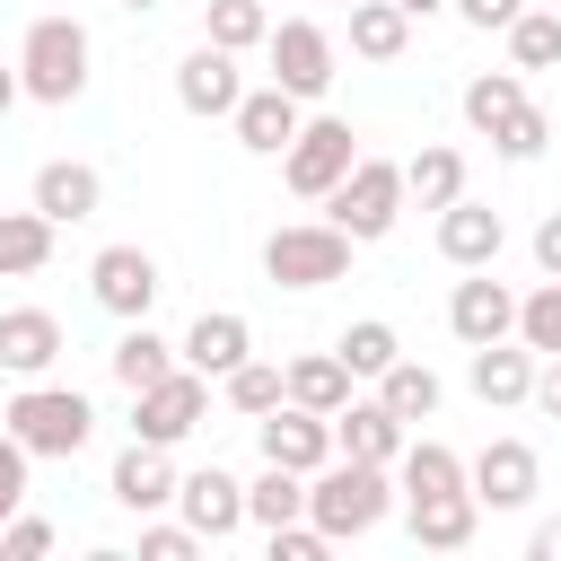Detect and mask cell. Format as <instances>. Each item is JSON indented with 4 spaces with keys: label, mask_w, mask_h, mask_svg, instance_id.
Wrapping results in <instances>:
<instances>
[{
    "label": "cell",
    "mask_w": 561,
    "mask_h": 561,
    "mask_svg": "<svg viewBox=\"0 0 561 561\" xmlns=\"http://www.w3.org/2000/svg\"><path fill=\"white\" fill-rule=\"evenodd\" d=\"M254 447H263V465H289V473H316V465L333 456V421L280 394V403H272V412L254 421Z\"/></svg>",
    "instance_id": "8fae6325"
},
{
    "label": "cell",
    "mask_w": 561,
    "mask_h": 561,
    "mask_svg": "<svg viewBox=\"0 0 561 561\" xmlns=\"http://www.w3.org/2000/svg\"><path fill=\"white\" fill-rule=\"evenodd\" d=\"M228 123H237V149L280 158V149H289V131H298L307 114H298V96H289V88H272V79H263V88H245V96H237V114H228Z\"/></svg>",
    "instance_id": "d6986e66"
},
{
    "label": "cell",
    "mask_w": 561,
    "mask_h": 561,
    "mask_svg": "<svg viewBox=\"0 0 561 561\" xmlns=\"http://www.w3.org/2000/svg\"><path fill=\"white\" fill-rule=\"evenodd\" d=\"M263 53H272V88H289L298 105L333 88V35H324L316 18H272Z\"/></svg>",
    "instance_id": "ba28073f"
},
{
    "label": "cell",
    "mask_w": 561,
    "mask_h": 561,
    "mask_svg": "<svg viewBox=\"0 0 561 561\" xmlns=\"http://www.w3.org/2000/svg\"><path fill=\"white\" fill-rule=\"evenodd\" d=\"M394 9H403V18H430V9H447V0H394Z\"/></svg>",
    "instance_id": "7dc6e473"
},
{
    "label": "cell",
    "mask_w": 561,
    "mask_h": 561,
    "mask_svg": "<svg viewBox=\"0 0 561 561\" xmlns=\"http://www.w3.org/2000/svg\"><path fill=\"white\" fill-rule=\"evenodd\" d=\"M18 96H26V88H18V61H9V70H0V123L18 114Z\"/></svg>",
    "instance_id": "bcb514c9"
},
{
    "label": "cell",
    "mask_w": 561,
    "mask_h": 561,
    "mask_svg": "<svg viewBox=\"0 0 561 561\" xmlns=\"http://www.w3.org/2000/svg\"><path fill=\"white\" fill-rule=\"evenodd\" d=\"M535 263H543V272H552V280H561V210H552V219H543V228H535Z\"/></svg>",
    "instance_id": "7bdbcfd3"
},
{
    "label": "cell",
    "mask_w": 561,
    "mask_h": 561,
    "mask_svg": "<svg viewBox=\"0 0 561 561\" xmlns=\"http://www.w3.org/2000/svg\"><path fill=\"white\" fill-rule=\"evenodd\" d=\"M552 9H561V0H552Z\"/></svg>",
    "instance_id": "f5cc1de1"
},
{
    "label": "cell",
    "mask_w": 561,
    "mask_h": 561,
    "mask_svg": "<svg viewBox=\"0 0 561 561\" xmlns=\"http://www.w3.org/2000/svg\"><path fill=\"white\" fill-rule=\"evenodd\" d=\"M403 44H412V18L394 0H351V53L359 61H403Z\"/></svg>",
    "instance_id": "f546056e"
},
{
    "label": "cell",
    "mask_w": 561,
    "mask_h": 561,
    "mask_svg": "<svg viewBox=\"0 0 561 561\" xmlns=\"http://www.w3.org/2000/svg\"><path fill=\"white\" fill-rule=\"evenodd\" d=\"M333 456H359V465H394V456H403V421H394L377 394H368V403L351 394V403L333 412Z\"/></svg>",
    "instance_id": "7402d4cb"
},
{
    "label": "cell",
    "mask_w": 561,
    "mask_h": 561,
    "mask_svg": "<svg viewBox=\"0 0 561 561\" xmlns=\"http://www.w3.org/2000/svg\"><path fill=\"white\" fill-rule=\"evenodd\" d=\"M114 508H131V517H158L167 500H175V465H167V447H149V438H131L123 456H114Z\"/></svg>",
    "instance_id": "ffe728a7"
},
{
    "label": "cell",
    "mask_w": 561,
    "mask_h": 561,
    "mask_svg": "<svg viewBox=\"0 0 561 561\" xmlns=\"http://www.w3.org/2000/svg\"><path fill=\"white\" fill-rule=\"evenodd\" d=\"M403 517H412L421 552H465L473 526H482V500L473 491H430V500H403Z\"/></svg>",
    "instance_id": "603a6c76"
},
{
    "label": "cell",
    "mask_w": 561,
    "mask_h": 561,
    "mask_svg": "<svg viewBox=\"0 0 561 561\" xmlns=\"http://www.w3.org/2000/svg\"><path fill=\"white\" fill-rule=\"evenodd\" d=\"M0 552H9V561H44V552H53V526H44V517H26V508H18V517H9V526H0Z\"/></svg>",
    "instance_id": "ab89813d"
},
{
    "label": "cell",
    "mask_w": 561,
    "mask_h": 561,
    "mask_svg": "<svg viewBox=\"0 0 561 561\" xmlns=\"http://www.w3.org/2000/svg\"><path fill=\"white\" fill-rule=\"evenodd\" d=\"M535 561H561V517H552V526H535Z\"/></svg>",
    "instance_id": "f6af8a7d"
},
{
    "label": "cell",
    "mask_w": 561,
    "mask_h": 561,
    "mask_svg": "<svg viewBox=\"0 0 561 561\" xmlns=\"http://www.w3.org/2000/svg\"><path fill=\"white\" fill-rule=\"evenodd\" d=\"M517 342H526V351H543V359L561 351V280H552V272H543V289H535V298H517Z\"/></svg>",
    "instance_id": "74e56055"
},
{
    "label": "cell",
    "mask_w": 561,
    "mask_h": 561,
    "mask_svg": "<svg viewBox=\"0 0 561 561\" xmlns=\"http://www.w3.org/2000/svg\"><path fill=\"white\" fill-rule=\"evenodd\" d=\"M88 289H96V307H105V316H123V324H131V316H149V307H158V289H167V280H158V254H149V245H96Z\"/></svg>",
    "instance_id": "9c48e42d"
},
{
    "label": "cell",
    "mask_w": 561,
    "mask_h": 561,
    "mask_svg": "<svg viewBox=\"0 0 561 561\" xmlns=\"http://www.w3.org/2000/svg\"><path fill=\"white\" fill-rule=\"evenodd\" d=\"M526 403H543V412L561 421V351H552V368H535V394H526Z\"/></svg>",
    "instance_id": "ee69618b"
},
{
    "label": "cell",
    "mask_w": 561,
    "mask_h": 561,
    "mask_svg": "<svg viewBox=\"0 0 561 561\" xmlns=\"http://www.w3.org/2000/svg\"><path fill=\"white\" fill-rule=\"evenodd\" d=\"M351 158H359L351 123H342V114H307V123L289 131V149H280V184H289L298 202H324V193L351 175Z\"/></svg>",
    "instance_id": "8992f818"
},
{
    "label": "cell",
    "mask_w": 561,
    "mask_h": 561,
    "mask_svg": "<svg viewBox=\"0 0 561 561\" xmlns=\"http://www.w3.org/2000/svg\"><path fill=\"white\" fill-rule=\"evenodd\" d=\"M245 351H254V324H245L237 307H202V316H193V333L175 342V359H184L193 377H228Z\"/></svg>",
    "instance_id": "e0dca14e"
},
{
    "label": "cell",
    "mask_w": 561,
    "mask_h": 561,
    "mask_svg": "<svg viewBox=\"0 0 561 561\" xmlns=\"http://www.w3.org/2000/svg\"><path fill=\"white\" fill-rule=\"evenodd\" d=\"M465 386H473L491 412H508V403L535 394V351H526V342H482V351L465 359Z\"/></svg>",
    "instance_id": "44dd1931"
},
{
    "label": "cell",
    "mask_w": 561,
    "mask_h": 561,
    "mask_svg": "<svg viewBox=\"0 0 561 561\" xmlns=\"http://www.w3.org/2000/svg\"><path fill=\"white\" fill-rule=\"evenodd\" d=\"M53 263V219L26 202V210H0V280H26Z\"/></svg>",
    "instance_id": "f1b7e54d"
},
{
    "label": "cell",
    "mask_w": 561,
    "mask_h": 561,
    "mask_svg": "<svg viewBox=\"0 0 561 561\" xmlns=\"http://www.w3.org/2000/svg\"><path fill=\"white\" fill-rule=\"evenodd\" d=\"M61 359V316L53 307H0V377H44Z\"/></svg>",
    "instance_id": "ac0fdd59"
},
{
    "label": "cell",
    "mask_w": 561,
    "mask_h": 561,
    "mask_svg": "<svg viewBox=\"0 0 561 561\" xmlns=\"http://www.w3.org/2000/svg\"><path fill=\"white\" fill-rule=\"evenodd\" d=\"M500 35H508V70H552L561 61V9H517Z\"/></svg>",
    "instance_id": "836d02e7"
},
{
    "label": "cell",
    "mask_w": 561,
    "mask_h": 561,
    "mask_svg": "<svg viewBox=\"0 0 561 561\" xmlns=\"http://www.w3.org/2000/svg\"><path fill=\"white\" fill-rule=\"evenodd\" d=\"M386 508H394V482H386V465H359V456H324V465L307 473V517H316L333 543L368 535Z\"/></svg>",
    "instance_id": "7a4b0ae2"
},
{
    "label": "cell",
    "mask_w": 561,
    "mask_h": 561,
    "mask_svg": "<svg viewBox=\"0 0 561 561\" xmlns=\"http://www.w3.org/2000/svg\"><path fill=\"white\" fill-rule=\"evenodd\" d=\"M456 193H465V149L430 140V149H412V158H403V202H421V210H447Z\"/></svg>",
    "instance_id": "d4e9b609"
},
{
    "label": "cell",
    "mask_w": 561,
    "mask_h": 561,
    "mask_svg": "<svg viewBox=\"0 0 561 561\" xmlns=\"http://www.w3.org/2000/svg\"><path fill=\"white\" fill-rule=\"evenodd\" d=\"M175 508H184V526H193L202 543H228V535L245 526V482H237V473H219V465L175 473Z\"/></svg>",
    "instance_id": "5bb4252c"
},
{
    "label": "cell",
    "mask_w": 561,
    "mask_h": 561,
    "mask_svg": "<svg viewBox=\"0 0 561 561\" xmlns=\"http://www.w3.org/2000/svg\"><path fill=\"white\" fill-rule=\"evenodd\" d=\"M324 219H333L351 245H377V237L403 219V167H394V158H351V175L324 193Z\"/></svg>",
    "instance_id": "277c9868"
},
{
    "label": "cell",
    "mask_w": 561,
    "mask_h": 561,
    "mask_svg": "<svg viewBox=\"0 0 561 561\" xmlns=\"http://www.w3.org/2000/svg\"><path fill=\"white\" fill-rule=\"evenodd\" d=\"M245 517L272 535V526H289V517H307V473H289V465H263L254 482H245Z\"/></svg>",
    "instance_id": "4dcf8cb0"
},
{
    "label": "cell",
    "mask_w": 561,
    "mask_h": 561,
    "mask_svg": "<svg viewBox=\"0 0 561 561\" xmlns=\"http://www.w3.org/2000/svg\"><path fill=\"white\" fill-rule=\"evenodd\" d=\"M351 386H359V377L342 368V351H307V359H289V368H280V394H289V403H307V412H324V421L351 403Z\"/></svg>",
    "instance_id": "cb8c5ba5"
},
{
    "label": "cell",
    "mask_w": 561,
    "mask_h": 561,
    "mask_svg": "<svg viewBox=\"0 0 561 561\" xmlns=\"http://www.w3.org/2000/svg\"><path fill=\"white\" fill-rule=\"evenodd\" d=\"M263 9H280V0H263Z\"/></svg>",
    "instance_id": "681fc988"
},
{
    "label": "cell",
    "mask_w": 561,
    "mask_h": 561,
    "mask_svg": "<svg viewBox=\"0 0 561 561\" xmlns=\"http://www.w3.org/2000/svg\"><path fill=\"white\" fill-rule=\"evenodd\" d=\"M517 105H526V79H517V70H473V79H465V123H473L482 140H491Z\"/></svg>",
    "instance_id": "d6a6232c"
},
{
    "label": "cell",
    "mask_w": 561,
    "mask_h": 561,
    "mask_svg": "<svg viewBox=\"0 0 561 561\" xmlns=\"http://www.w3.org/2000/svg\"><path fill=\"white\" fill-rule=\"evenodd\" d=\"M491 149H500L508 167H526V158H543V149H552V114H543V105L526 96V105H517V114H508V123L491 131Z\"/></svg>",
    "instance_id": "8d00e7d4"
},
{
    "label": "cell",
    "mask_w": 561,
    "mask_h": 561,
    "mask_svg": "<svg viewBox=\"0 0 561 561\" xmlns=\"http://www.w3.org/2000/svg\"><path fill=\"white\" fill-rule=\"evenodd\" d=\"M377 403L412 430V421H430L438 403H447V386H438V368H421V359H394V368H377Z\"/></svg>",
    "instance_id": "83f0119b"
},
{
    "label": "cell",
    "mask_w": 561,
    "mask_h": 561,
    "mask_svg": "<svg viewBox=\"0 0 561 561\" xmlns=\"http://www.w3.org/2000/svg\"><path fill=\"white\" fill-rule=\"evenodd\" d=\"M342 272H351V237L333 219H289V228L263 237V280L272 289H324Z\"/></svg>",
    "instance_id": "5b68a950"
},
{
    "label": "cell",
    "mask_w": 561,
    "mask_h": 561,
    "mask_svg": "<svg viewBox=\"0 0 561 561\" xmlns=\"http://www.w3.org/2000/svg\"><path fill=\"white\" fill-rule=\"evenodd\" d=\"M237 96H245V79H237V53H219V44H193V53L175 61V105H184L193 123H219V114H237Z\"/></svg>",
    "instance_id": "4fadbf2b"
},
{
    "label": "cell",
    "mask_w": 561,
    "mask_h": 561,
    "mask_svg": "<svg viewBox=\"0 0 561 561\" xmlns=\"http://www.w3.org/2000/svg\"><path fill=\"white\" fill-rule=\"evenodd\" d=\"M219 394H228V412H245V421H263V412H272V403H280V368H272V359H254V351H245V359H237V368H228V377H219Z\"/></svg>",
    "instance_id": "d590c367"
},
{
    "label": "cell",
    "mask_w": 561,
    "mask_h": 561,
    "mask_svg": "<svg viewBox=\"0 0 561 561\" xmlns=\"http://www.w3.org/2000/svg\"><path fill=\"white\" fill-rule=\"evenodd\" d=\"M114 9H131V18H149V9H167V0H114Z\"/></svg>",
    "instance_id": "c3c4849f"
},
{
    "label": "cell",
    "mask_w": 561,
    "mask_h": 561,
    "mask_svg": "<svg viewBox=\"0 0 561 561\" xmlns=\"http://www.w3.org/2000/svg\"><path fill=\"white\" fill-rule=\"evenodd\" d=\"M447 333H456L465 351H482V342H508V333H517V298H508V280H491V263H473V272L447 289Z\"/></svg>",
    "instance_id": "30bf717a"
},
{
    "label": "cell",
    "mask_w": 561,
    "mask_h": 561,
    "mask_svg": "<svg viewBox=\"0 0 561 561\" xmlns=\"http://www.w3.org/2000/svg\"><path fill=\"white\" fill-rule=\"evenodd\" d=\"M333 351H342V368H351V377H377V368H394V359H403V342H394V324H386V316H359Z\"/></svg>",
    "instance_id": "e575fe53"
},
{
    "label": "cell",
    "mask_w": 561,
    "mask_h": 561,
    "mask_svg": "<svg viewBox=\"0 0 561 561\" xmlns=\"http://www.w3.org/2000/svg\"><path fill=\"white\" fill-rule=\"evenodd\" d=\"M26 465H35V456H26V447H18L9 430H0V526H9L18 508H26Z\"/></svg>",
    "instance_id": "f35d334b"
},
{
    "label": "cell",
    "mask_w": 561,
    "mask_h": 561,
    "mask_svg": "<svg viewBox=\"0 0 561 561\" xmlns=\"http://www.w3.org/2000/svg\"><path fill=\"white\" fill-rule=\"evenodd\" d=\"M202 412H210V377H193V368L175 359L158 386H140V394H131V438L175 447V438H193V430H202Z\"/></svg>",
    "instance_id": "52a82bcc"
},
{
    "label": "cell",
    "mask_w": 561,
    "mask_h": 561,
    "mask_svg": "<svg viewBox=\"0 0 561 561\" xmlns=\"http://www.w3.org/2000/svg\"><path fill=\"white\" fill-rule=\"evenodd\" d=\"M447 9H456L465 26H482V35H491V26H508V18L526 9V0H447Z\"/></svg>",
    "instance_id": "b9f144b4"
},
{
    "label": "cell",
    "mask_w": 561,
    "mask_h": 561,
    "mask_svg": "<svg viewBox=\"0 0 561 561\" xmlns=\"http://www.w3.org/2000/svg\"><path fill=\"white\" fill-rule=\"evenodd\" d=\"M0 430H9L26 456H79V447L96 438V403H88L79 386H44V377H26L18 394H0Z\"/></svg>",
    "instance_id": "6da1fadb"
},
{
    "label": "cell",
    "mask_w": 561,
    "mask_h": 561,
    "mask_svg": "<svg viewBox=\"0 0 561 561\" xmlns=\"http://www.w3.org/2000/svg\"><path fill=\"white\" fill-rule=\"evenodd\" d=\"M88 61H96V44L79 18H35L18 44V88L35 105H70V96H88Z\"/></svg>",
    "instance_id": "3957f363"
},
{
    "label": "cell",
    "mask_w": 561,
    "mask_h": 561,
    "mask_svg": "<svg viewBox=\"0 0 561 561\" xmlns=\"http://www.w3.org/2000/svg\"><path fill=\"white\" fill-rule=\"evenodd\" d=\"M0 561H9V552H0Z\"/></svg>",
    "instance_id": "f907efd6"
},
{
    "label": "cell",
    "mask_w": 561,
    "mask_h": 561,
    "mask_svg": "<svg viewBox=\"0 0 561 561\" xmlns=\"http://www.w3.org/2000/svg\"><path fill=\"white\" fill-rule=\"evenodd\" d=\"M500 245H508V219L491 210V202H447L438 210V254L456 263V272H473V263H500Z\"/></svg>",
    "instance_id": "2e32d148"
},
{
    "label": "cell",
    "mask_w": 561,
    "mask_h": 561,
    "mask_svg": "<svg viewBox=\"0 0 561 561\" xmlns=\"http://www.w3.org/2000/svg\"><path fill=\"white\" fill-rule=\"evenodd\" d=\"M105 368H114V386H123V394H140V386H158V377L175 368V342H158V333H149V316H131V324H123V342L105 351Z\"/></svg>",
    "instance_id": "484cf974"
},
{
    "label": "cell",
    "mask_w": 561,
    "mask_h": 561,
    "mask_svg": "<svg viewBox=\"0 0 561 561\" xmlns=\"http://www.w3.org/2000/svg\"><path fill=\"white\" fill-rule=\"evenodd\" d=\"M272 35V9L263 0H202V44H219V53H254Z\"/></svg>",
    "instance_id": "1f68e13d"
},
{
    "label": "cell",
    "mask_w": 561,
    "mask_h": 561,
    "mask_svg": "<svg viewBox=\"0 0 561 561\" xmlns=\"http://www.w3.org/2000/svg\"><path fill=\"white\" fill-rule=\"evenodd\" d=\"M184 552H202L193 526H140V561H184Z\"/></svg>",
    "instance_id": "60d3db41"
},
{
    "label": "cell",
    "mask_w": 561,
    "mask_h": 561,
    "mask_svg": "<svg viewBox=\"0 0 561 561\" xmlns=\"http://www.w3.org/2000/svg\"><path fill=\"white\" fill-rule=\"evenodd\" d=\"M342 9H351V0H342Z\"/></svg>",
    "instance_id": "816d5d0a"
},
{
    "label": "cell",
    "mask_w": 561,
    "mask_h": 561,
    "mask_svg": "<svg viewBox=\"0 0 561 561\" xmlns=\"http://www.w3.org/2000/svg\"><path fill=\"white\" fill-rule=\"evenodd\" d=\"M465 491H473L482 508H526V500L543 491V465H535L526 438H491V447L465 465Z\"/></svg>",
    "instance_id": "7c38bea8"
},
{
    "label": "cell",
    "mask_w": 561,
    "mask_h": 561,
    "mask_svg": "<svg viewBox=\"0 0 561 561\" xmlns=\"http://www.w3.org/2000/svg\"><path fill=\"white\" fill-rule=\"evenodd\" d=\"M96 202H105V175H96L88 158H44V167H35V210H44L53 228L96 219Z\"/></svg>",
    "instance_id": "9a60e30c"
},
{
    "label": "cell",
    "mask_w": 561,
    "mask_h": 561,
    "mask_svg": "<svg viewBox=\"0 0 561 561\" xmlns=\"http://www.w3.org/2000/svg\"><path fill=\"white\" fill-rule=\"evenodd\" d=\"M394 491H403V500L465 491V456H456V447H438V438H403V456H394Z\"/></svg>",
    "instance_id": "4316f807"
}]
</instances>
